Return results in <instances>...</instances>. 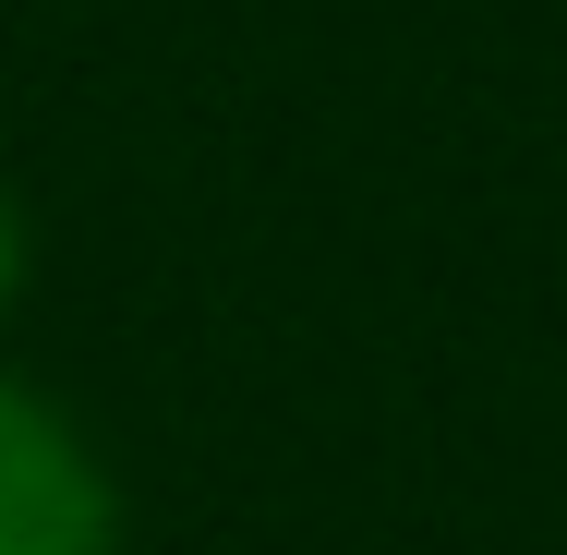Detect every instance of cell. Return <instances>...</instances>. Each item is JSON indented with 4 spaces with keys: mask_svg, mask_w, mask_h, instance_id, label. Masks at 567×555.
I'll list each match as a JSON object with an SVG mask.
<instances>
[{
    "mask_svg": "<svg viewBox=\"0 0 567 555\" xmlns=\"http://www.w3.org/2000/svg\"><path fill=\"white\" fill-rule=\"evenodd\" d=\"M0 555H121L110 471L12 374H0Z\"/></svg>",
    "mask_w": 567,
    "mask_h": 555,
    "instance_id": "1",
    "label": "cell"
},
{
    "mask_svg": "<svg viewBox=\"0 0 567 555\" xmlns=\"http://www.w3.org/2000/svg\"><path fill=\"white\" fill-rule=\"evenodd\" d=\"M12 278H24V218H12V194H0V302H12Z\"/></svg>",
    "mask_w": 567,
    "mask_h": 555,
    "instance_id": "2",
    "label": "cell"
}]
</instances>
